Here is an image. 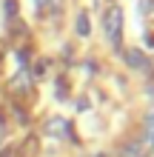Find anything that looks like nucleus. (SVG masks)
Segmentation results:
<instances>
[{"mask_svg":"<svg viewBox=\"0 0 154 157\" xmlns=\"http://www.w3.org/2000/svg\"><path fill=\"white\" fill-rule=\"evenodd\" d=\"M103 29H106V37L111 40V46L120 52V37H123V9L120 6H108L106 9Z\"/></svg>","mask_w":154,"mask_h":157,"instance_id":"nucleus-1","label":"nucleus"},{"mask_svg":"<svg viewBox=\"0 0 154 157\" xmlns=\"http://www.w3.org/2000/svg\"><path fill=\"white\" fill-rule=\"evenodd\" d=\"M46 134H51V137H74L71 134V126L63 117H49L46 120Z\"/></svg>","mask_w":154,"mask_h":157,"instance_id":"nucleus-2","label":"nucleus"},{"mask_svg":"<svg viewBox=\"0 0 154 157\" xmlns=\"http://www.w3.org/2000/svg\"><path fill=\"white\" fill-rule=\"evenodd\" d=\"M29 86H32V75L26 69H20L12 77V83H9V89H12V91H29Z\"/></svg>","mask_w":154,"mask_h":157,"instance_id":"nucleus-3","label":"nucleus"},{"mask_svg":"<svg viewBox=\"0 0 154 157\" xmlns=\"http://www.w3.org/2000/svg\"><path fill=\"white\" fill-rule=\"evenodd\" d=\"M126 63H129L131 69H148V60H146V54H143V52H137V49L126 52Z\"/></svg>","mask_w":154,"mask_h":157,"instance_id":"nucleus-4","label":"nucleus"},{"mask_svg":"<svg viewBox=\"0 0 154 157\" xmlns=\"http://www.w3.org/2000/svg\"><path fill=\"white\" fill-rule=\"evenodd\" d=\"M74 26H77V34H80V37H88V34H92L88 12H77V17H74Z\"/></svg>","mask_w":154,"mask_h":157,"instance_id":"nucleus-5","label":"nucleus"},{"mask_svg":"<svg viewBox=\"0 0 154 157\" xmlns=\"http://www.w3.org/2000/svg\"><path fill=\"white\" fill-rule=\"evenodd\" d=\"M3 17L6 20H14L17 17V0H6L3 3Z\"/></svg>","mask_w":154,"mask_h":157,"instance_id":"nucleus-6","label":"nucleus"},{"mask_svg":"<svg viewBox=\"0 0 154 157\" xmlns=\"http://www.w3.org/2000/svg\"><path fill=\"white\" fill-rule=\"evenodd\" d=\"M32 60V54H29V49H20L17 52V63H20V69H26V63Z\"/></svg>","mask_w":154,"mask_h":157,"instance_id":"nucleus-7","label":"nucleus"},{"mask_svg":"<svg viewBox=\"0 0 154 157\" xmlns=\"http://www.w3.org/2000/svg\"><path fill=\"white\" fill-rule=\"evenodd\" d=\"M0 157H17V146H6V149L0 151Z\"/></svg>","mask_w":154,"mask_h":157,"instance_id":"nucleus-8","label":"nucleus"},{"mask_svg":"<svg viewBox=\"0 0 154 157\" xmlns=\"http://www.w3.org/2000/svg\"><path fill=\"white\" fill-rule=\"evenodd\" d=\"M34 6H37V9H40V12H46V9L51 6V0H34Z\"/></svg>","mask_w":154,"mask_h":157,"instance_id":"nucleus-9","label":"nucleus"},{"mask_svg":"<svg viewBox=\"0 0 154 157\" xmlns=\"http://www.w3.org/2000/svg\"><path fill=\"white\" fill-rule=\"evenodd\" d=\"M57 97H60V100L66 97V86H63V80H57Z\"/></svg>","mask_w":154,"mask_h":157,"instance_id":"nucleus-10","label":"nucleus"},{"mask_svg":"<svg viewBox=\"0 0 154 157\" xmlns=\"http://www.w3.org/2000/svg\"><path fill=\"white\" fill-rule=\"evenodd\" d=\"M126 154H129V157H137V146H126Z\"/></svg>","mask_w":154,"mask_h":157,"instance_id":"nucleus-11","label":"nucleus"},{"mask_svg":"<svg viewBox=\"0 0 154 157\" xmlns=\"http://www.w3.org/2000/svg\"><path fill=\"white\" fill-rule=\"evenodd\" d=\"M148 143H151V149H154V132H148Z\"/></svg>","mask_w":154,"mask_h":157,"instance_id":"nucleus-12","label":"nucleus"},{"mask_svg":"<svg viewBox=\"0 0 154 157\" xmlns=\"http://www.w3.org/2000/svg\"><path fill=\"white\" fill-rule=\"evenodd\" d=\"M97 157H106V154H97Z\"/></svg>","mask_w":154,"mask_h":157,"instance_id":"nucleus-13","label":"nucleus"}]
</instances>
